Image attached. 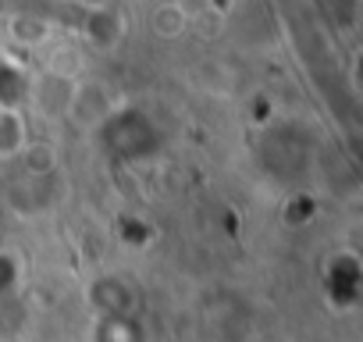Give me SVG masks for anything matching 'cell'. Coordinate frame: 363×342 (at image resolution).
Returning a JSON list of instances; mask_svg holds the SVG:
<instances>
[{"mask_svg":"<svg viewBox=\"0 0 363 342\" xmlns=\"http://www.w3.org/2000/svg\"><path fill=\"white\" fill-rule=\"evenodd\" d=\"M68 118H75L86 128L107 125V118H111V96H107V89L100 82H75L72 100H68Z\"/></svg>","mask_w":363,"mask_h":342,"instance_id":"6da1fadb","label":"cell"},{"mask_svg":"<svg viewBox=\"0 0 363 342\" xmlns=\"http://www.w3.org/2000/svg\"><path fill=\"white\" fill-rule=\"evenodd\" d=\"M26 153V118L18 107H0V160Z\"/></svg>","mask_w":363,"mask_h":342,"instance_id":"7a4b0ae2","label":"cell"},{"mask_svg":"<svg viewBox=\"0 0 363 342\" xmlns=\"http://www.w3.org/2000/svg\"><path fill=\"white\" fill-rule=\"evenodd\" d=\"M186 26H189V15H186V8H182V4H160L153 11V33L164 36V40L182 36V33H186Z\"/></svg>","mask_w":363,"mask_h":342,"instance_id":"3957f363","label":"cell"}]
</instances>
